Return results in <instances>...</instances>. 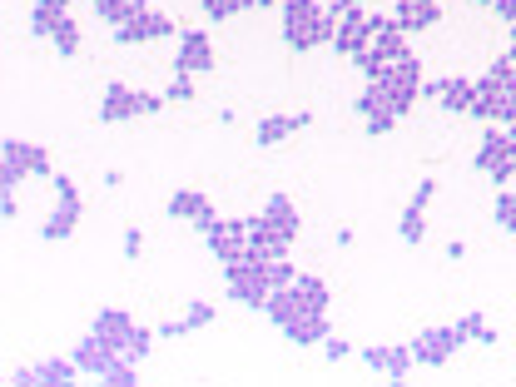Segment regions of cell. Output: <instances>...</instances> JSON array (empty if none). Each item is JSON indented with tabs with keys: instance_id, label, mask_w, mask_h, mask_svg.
<instances>
[{
	"instance_id": "1",
	"label": "cell",
	"mask_w": 516,
	"mask_h": 387,
	"mask_svg": "<svg viewBox=\"0 0 516 387\" xmlns=\"http://www.w3.org/2000/svg\"><path fill=\"white\" fill-rule=\"evenodd\" d=\"M278 10H283V45H288L293 55H308V50H318V45H333L338 20L328 15L323 0H283Z\"/></svg>"
},
{
	"instance_id": "2",
	"label": "cell",
	"mask_w": 516,
	"mask_h": 387,
	"mask_svg": "<svg viewBox=\"0 0 516 387\" xmlns=\"http://www.w3.org/2000/svg\"><path fill=\"white\" fill-rule=\"evenodd\" d=\"M373 85L383 90V100L397 110V120H407V115L417 110V100H422V60H417V55L392 60V65H383V70L373 75Z\"/></svg>"
},
{
	"instance_id": "3",
	"label": "cell",
	"mask_w": 516,
	"mask_h": 387,
	"mask_svg": "<svg viewBox=\"0 0 516 387\" xmlns=\"http://www.w3.org/2000/svg\"><path fill=\"white\" fill-rule=\"evenodd\" d=\"M169 100L164 95H149V90H129L125 80H110L105 95H100V125H125L139 115H159Z\"/></svg>"
},
{
	"instance_id": "4",
	"label": "cell",
	"mask_w": 516,
	"mask_h": 387,
	"mask_svg": "<svg viewBox=\"0 0 516 387\" xmlns=\"http://www.w3.org/2000/svg\"><path fill=\"white\" fill-rule=\"evenodd\" d=\"M55 159L45 144H25V139H5L0 144V184H20V179H50Z\"/></svg>"
},
{
	"instance_id": "5",
	"label": "cell",
	"mask_w": 516,
	"mask_h": 387,
	"mask_svg": "<svg viewBox=\"0 0 516 387\" xmlns=\"http://www.w3.org/2000/svg\"><path fill=\"white\" fill-rule=\"evenodd\" d=\"M224 278H229V298H234V303L263 313V303H268V293H273V283H268V263H258V258L224 263Z\"/></svg>"
},
{
	"instance_id": "6",
	"label": "cell",
	"mask_w": 516,
	"mask_h": 387,
	"mask_svg": "<svg viewBox=\"0 0 516 387\" xmlns=\"http://www.w3.org/2000/svg\"><path fill=\"white\" fill-rule=\"evenodd\" d=\"M462 348H467V343L457 338V328H452V323L422 328V333L412 338V358H417V368H447Z\"/></svg>"
},
{
	"instance_id": "7",
	"label": "cell",
	"mask_w": 516,
	"mask_h": 387,
	"mask_svg": "<svg viewBox=\"0 0 516 387\" xmlns=\"http://www.w3.org/2000/svg\"><path fill=\"white\" fill-rule=\"evenodd\" d=\"M497 189L512 179V134L502 125H487L482 129V144H477V159H472Z\"/></svg>"
},
{
	"instance_id": "8",
	"label": "cell",
	"mask_w": 516,
	"mask_h": 387,
	"mask_svg": "<svg viewBox=\"0 0 516 387\" xmlns=\"http://www.w3.org/2000/svg\"><path fill=\"white\" fill-rule=\"evenodd\" d=\"M169 35H174V20L154 5H144L125 25H115V45H149V40H169Z\"/></svg>"
},
{
	"instance_id": "9",
	"label": "cell",
	"mask_w": 516,
	"mask_h": 387,
	"mask_svg": "<svg viewBox=\"0 0 516 387\" xmlns=\"http://www.w3.org/2000/svg\"><path fill=\"white\" fill-rule=\"evenodd\" d=\"M204 244H209V254L219 258V263L249 258V219H219V224L204 234Z\"/></svg>"
},
{
	"instance_id": "10",
	"label": "cell",
	"mask_w": 516,
	"mask_h": 387,
	"mask_svg": "<svg viewBox=\"0 0 516 387\" xmlns=\"http://www.w3.org/2000/svg\"><path fill=\"white\" fill-rule=\"evenodd\" d=\"M164 214H169V219H189L199 234H209V229L219 224V214H214L209 194H199V189H174V194H169V204H164Z\"/></svg>"
},
{
	"instance_id": "11",
	"label": "cell",
	"mask_w": 516,
	"mask_h": 387,
	"mask_svg": "<svg viewBox=\"0 0 516 387\" xmlns=\"http://www.w3.org/2000/svg\"><path fill=\"white\" fill-rule=\"evenodd\" d=\"M214 65H219V55H214V40H209L204 30H184V35H179L174 70H184V75H209Z\"/></svg>"
},
{
	"instance_id": "12",
	"label": "cell",
	"mask_w": 516,
	"mask_h": 387,
	"mask_svg": "<svg viewBox=\"0 0 516 387\" xmlns=\"http://www.w3.org/2000/svg\"><path fill=\"white\" fill-rule=\"evenodd\" d=\"M293 254V239L273 224V219H249V258H258V263H273V258H288Z\"/></svg>"
},
{
	"instance_id": "13",
	"label": "cell",
	"mask_w": 516,
	"mask_h": 387,
	"mask_svg": "<svg viewBox=\"0 0 516 387\" xmlns=\"http://www.w3.org/2000/svg\"><path fill=\"white\" fill-rule=\"evenodd\" d=\"M70 358L80 363V378H95V383H100V378H105V373H110L125 353H120V348H110L105 338H95V333H90V338H80V343H75V353H70Z\"/></svg>"
},
{
	"instance_id": "14",
	"label": "cell",
	"mask_w": 516,
	"mask_h": 387,
	"mask_svg": "<svg viewBox=\"0 0 516 387\" xmlns=\"http://www.w3.org/2000/svg\"><path fill=\"white\" fill-rule=\"evenodd\" d=\"M373 45V25H368V10H348V15H338V30H333V45L328 50H338V55H358V50H368Z\"/></svg>"
},
{
	"instance_id": "15",
	"label": "cell",
	"mask_w": 516,
	"mask_h": 387,
	"mask_svg": "<svg viewBox=\"0 0 516 387\" xmlns=\"http://www.w3.org/2000/svg\"><path fill=\"white\" fill-rule=\"evenodd\" d=\"M55 199H60V204H55V214L45 219L40 239H45V244H70V239H75V229H80L85 204H80V194H55Z\"/></svg>"
},
{
	"instance_id": "16",
	"label": "cell",
	"mask_w": 516,
	"mask_h": 387,
	"mask_svg": "<svg viewBox=\"0 0 516 387\" xmlns=\"http://www.w3.org/2000/svg\"><path fill=\"white\" fill-rule=\"evenodd\" d=\"M353 110L363 115V129H368L373 139H378V134H392V129H397V110L387 105V100H383V90H378L373 80H368V90L358 95V105H353Z\"/></svg>"
},
{
	"instance_id": "17",
	"label": "cell",
	"mask_w": 516,
	"mask_h": 387,
	"mask_svg": "<svg viewBox=\"0 0 516 387\" xmlns=\"http://www.w3.org/2000/svg\"><path fill=\"white\" fill-rule=\"evenodd\" d=\"M392 20H397V30L422 35V30H432V25L442 20V0H397V5H392Z\"/></svg>"
},
{
	"instance_id": "18",
	"label": "cell",
	"mask_w": 516,
	"mask_h": 387,
	"mask_svg": "<svg viewBox=\"0 0 516 387\" xmlns=\"http://www.w3.org/2000/svg\"><path fill=\"white\" fill-rule=\"evenodd\" d=\"M134 328H139V323L129 318L125 308H100V313H95V323H90V333H95V338H105V343H110V348H120V353L134 343Z\"/></svg>"
},
{
	"instance_id": "19",
	"label": "cell",
	"mask_w": 516,
	"mask_h": 387,
	"mask_svg": "<svg viewBox=\"0 0 516 387\" xmlns=\"http://www.w3.org/2000/svg\"><path fill=\"white\" fill-rule=\"evenodd\" d=\"M363 363H368L373 373L392 378V383H402V378L417 368V358H412V343H407V348H363Z\"/></svg>"
},
{
	"instance_id": "20",
	"label": "cell",
	"mask_w": 516,
	"mask_h": 387,
	"mask_svg": "<svg viewBox=\"0 0 516 387\" xmlns=\"http://www.w3.org/2000/svg\"><path fill=\"white\" fill-rule=\"evenodd\" d=\"M303 125H313V115H308V110H298V115H268V120H258L254 144H258V149H273V144L293 139Z\"/></svg>"
},
{
	"instance_id": "21",
	"label": "cell",
	"mask_w": 516,
	"mask_h": 387,
	"mask_svg": "<svg viewBox=\"0 0 516 387\" xmlns=\"http://www.w3.org/2000/svg\"><path fill=\"white\" fill-rule=\"evenodd\" d=\"M437 105H442L447 115H472V105H477V80L447 75V80H442V95H437Z\"/></svg>"
},
{
	"instance_id": "22",
	"label": "cell",
	"mask_w": 516,
	"mask_h": 387,
	"mask_svg": "<svg viewBox=\"0 0 516 387\" xmlns=\"http://www.w3.org/2000/svg\"><path fill=\"white\" fill-rule=\"evenodd\" d=\"M258 214H263V219H273V224H278V229L298 244V234H303V214H298V204H293L288 194H268Z\"/></svg>"
},
{
	"instance_id": "23",
	"label": "cell",
	"mask_w": 516,
	"mask_h": 387,
	"mask_svg": "<svg viewBox=\"0 0 516 387\" xmlns=\"http://www.w3.org/2000/svg\"><path fill=\"white\" fill-rule=\"evenodd\" d=\"M303 313H308V308L298 303V293H293V288H273V293H268V303H263V318H268L278 333H283L288 323H298Z\"/></svg>"
},
{
	"instance_id": "24",
	"label": "cell",
	"mask_w": 516,
	"mask_h": 387,
	"mask_svg": "<svg viewBox=\"0 0 516 387\" xmlns=\"http://www.w3.org/2000/svg\"><path fill=\"white\" fill-rule=\"evenodd\" d=\"M333 333V323H328V313H303L298 323H288L283 328V338L288 343H298V348H323V338Z\"/></svg>"
},
{
	"instance_id": "25",
	"label": "cell",
	"mask_w": 516,
	"mask_h": 387,
	"mask_svg": "<svg viewBox=\"0 0 516 387\" xmlns=\"http://www.w3.org/2000/svg\"><path fill=\"white\" fill-rule=\"evenodd\" d=\"M293 293H298V303H303L308 313H328V303H333V293H328V283H323L318 273H298V278H293Z\"/></svg>"
},
{
	"instance_id": "26",
	"label": "cell",
	"mask_w": 516,
	"mask_h": 387,
	"mask_svg": "<svg viewBox=\"0 0 516 387\" xmlns=\"http://www.w3.org/2000/svg\"><path fill=\"white\" fill-rule=\"evenodd\" d=\"M65 15H70V0H35V10H30V35L50 40V30H55Z\"/></svg>"
},
{
	"instance_id": "27",
	"label": "cell",
	"mask_w": 516,
	"mask_h": 387,
	"mask_svg": "<svg viewBox=\"0 0 516 387\" xmlns=\"http://www.w3.org/2000/svg\"><path fill=\"white\" fill-rule=\"evenodd\" d=\"M90 5H95V20H105V25L115 30V25L134 20V15H139L149 0H90Z\"/></svg>"
},
{
	"instance_id": "28",
	"label": "cell",
	"mask_w": 516,
	"mask_h": 387,
	"mask_svg": "<svg viewBox=\"0 0 516 387\" xmlns=\"http://www.w3.org/2000/svg\"><path fill=\"white\" fill-rule=\"evenodd\" d=\"M452 328H457V338H462V343H487V348H497V328H492L482 313H462Z\"/></svg>"
},
{
	"instance_id": "29",
	"label": "cell",
	"mask_w": 516,
	"mask_h": 387,
	"mask_svg": "<svg viewBox=\"0 0 516 387\" xmlns=\"http://www.w3.org/2000/svg\"><path fill=\"white\" fill-rule=\"evenodd\" d=\"M407 40H412V35L392 25V30H383V35H373V50H378V60H383V65H392V60H407V55H412V45H407Z\"/></svg>"
},
{
	"instance_id": "30",
	"label": "cell",
	"mask_w": 516,
	"mask_h": 387,
	"mask_svg": "<svg viewBox=\"0 0 516 387\" xmlns=\"http://www.w3.org/2000/svg\"><path fill=\"white\" fill-rule=\"evenodd\" d=\"M397 239H402L407 249H417V244L427 239V209L407 204V209H402V219H397Z\"/></svg>"
},
{
	"instance_id": "31",
	"label": "cell",
	"mask_w": 516,
	"mask_h": 387,
	"mask_svg": "<svg viewBox=\"0 0 516 387\" xmlns=\"http://www.w3.org/2000/svg\"><path fill=\"white\" fill-rule=\"evenodd\" d=\"M35 373H40V387H65L80 378V363L75 358H45Z\"/></svg>"
},
{
	"instance_id": "32",
	"label": "cell",
	"mask_w": 516,
	"mask_h": 387,
	"mask_svg": "<svg viewBox=\"0 0 516 387\" xmlns=\"http://www.w3.org/2000/svg\"><path fill=\"white\" fill-rule=\"evenodd\" d=\"M50 45H55V55H60V60H75V55H80V25L65 15V20L50 30Z\"/></svg>"
},
{
	"instance_id": "33",
	"label": "cell",
	"mask_w": 516,
	"mask_h": 387,
	"mask_svg": "<svg viewBox=\"0 0 516 387\" xmlns=\"http://www.w3.org/2000/svg\"><path fill=\"white\" fill-rule=\"evenodd\" d=\"M497 229L516 239V189H497Z\"/></svg>"
},
{
	"instance_id": "34",
	"label": "cell",
	"mask_w": 516,
	"mask_h": 387,
	"mask_svg": "<svg viewBox=\"0 0 516 387\" xmlns=\"http://www.w3.org/2000/svg\"><path fill=\"white\" fill-rule=\"evenodd\" d=\"M194 95H199V85H194V75H184V70H174V85L164 90V100H169V105H189Z\"/></svg>"
},
{
	"instance_id": "35",
	"label": "cell",
	"mask_w": 516,
	"mask_h": 387,
	"mask_svg": "<svg viewBox=\"0 0 516 387\" xmlns=\"http://www.w3.org/2000/svg\"><path fill=\"white\" fill-rule=\"evenodd\" d=\"M139 383V363H129V358H120L105 378H100V387H134Z\"/></svg>"
},
{
	"instance_id": "36",
	"label": "cell",
	"mask_w": 516,
	"mask_h": 387,
	"mask_svg": "<svg viewBox=\"0 0 516 387\" xmlns=\"http://www.w3.org/2000/svg\"><path fill=\"white\" fill-rule=\"evenodd\" d=\"M184 318H189V328H209V323L219 318V308H214L209 298H194V303L184 308Z\"/></svg>"
},
{
	"instance_id": "37",
	"label": "cell",
	"mask_w": 516,
	"mask_h": 387,
	"mask_svg": "<svg viewBox=\"0 0 516 387\" xmlns=\"http://www.w3.org/2000/svg\"><path fill=\"white\" fill-rule=\"evenodd\" d=\"M293 278H298L293 258H273V263H268V283H273V288H293Z\"/></svg>"
},
{
	"instance_id": "38",
	"label": "cell",
	"mask_w": 516,
	"mask_h": 387,
	"mask_svg": "<svg viewBox=\"0 0 516 387\" xmlns=\"http://www.w3.org/2000/svg\"><path fill=\"white\" fill-rule=\"evenodd\" d=\"M199 5H204V15H209V20H234L239 10H249L244 0H199Z\"/></svg>"
},
{
	"instance_id": "39",
	"label": "cell",
	"mask_w": 516,
	"mask_h": 387,
	"mask_svg": "<svg viewBox=\"0 0 516 387\" xmlns=\"http://www.w3.org/2000/svg\"><path fill=\"white\" fill-rule=\"evenodd\" d=\"M353 65H358V75H368V80L383 70V60H378V50H373V45H368V50H358V55H353Z\"/></svg>"
},
{
	"instance_id": "40",
	"label": "cell",
	"mask_w": 516,
	"mask_h": 387,
	"mask_svg": "<svg viewBox=\"0 0 516 387\" xmlns=\"http://www.w3.org/2000/svg\"><path fill=\"white\" fill-rule=\"evenodd\" d=\"M20 214V199H15V184H0V219L10 224Z\"/></svg>"
},
{
	"instance_id": "41",
	"label": "cell",
	"mask_w": 516,
	"mask_h": 387,
	"mask_svg": "<svg viewBox=\"0 0 516 387\" xmlns=\"http://www.w3.org/2000/svg\"><path fill=\"white\" fill-rule=\"evenodd\" d=\"M432 199H437V179H422V184L412 189V199H407V204H417V209H427Z\"/></svg>"
},
{
	"instance_id": "42",
	"label": "cell",
	"mask_w": 516,
	"mask_h": 387,
	"mask_svg": "<svg viewBox=\"0 0 516 387\" xmlns=\"http://www.w3.org/2000/svg\"><path fill=\"white\" fill-rule=\"evenodd\" d=\"M139 254H144V234H139V229L129 224V229H125V258H129V263H134V258H139Z\"/></svg>"
},
{
	"instance_id": "43",
	"label": "cell",
	"mask_w": 516,
	"mask_h": 387,
	"mask_svg": "<svg viewBox=\"0 0 516 387\" xmlns=\"http://www.w3.org/2000/svg\"><path fill=\"white\" fill-rule=\"evenodd\" d=\"M323 353H328V363H338V358H348L353 348H348L343 338H333V333H328V338H323Z\"/></svg>"
},
{
	"instance_id": "44",
	"label": "cell",
	"mask_w": 516,
	"mask_h": 387,
	"mask_svg": "<svg viewBox=\"0 0 516 387\" xmlns=\"http://www.w3.org/2000/svg\"><path fill=\"white\" fill-rule=\"evenodd\" d=\"M5 383H10V387H40V373H35V368H15Z\"/></svg>"
},
{
	"instance_id": "45",
	"label": "cell",
	"mask_w": 516,
	"mask_h": 387,
	"mask_svg": "<svg viewBox=\"0 0 516 387\" xmlns=\"http://www.w3.org/2000/svg\"><path fill=\"white\" fill-rule=\"evenodd\" d=\"M492 15L512 25V20H516V0H492Z\"/></svg>"
},
{
	"instance_id": "46",
	"label": "cell",
	"mask_w": 516,
	"mask_h": 387,
	"mask_svg": "<svg viewBox=\"0 0 516 387\" xmlns=\"http://www.w3.org/2000/svg\"><path fill=\"white\" fill-rule=\"evenodd\" d=\"M184 333H194V328H189V318H179V323H164V328H159V338H184Z\"/></svg>"
},
{
	"instance_id": "47",
	"label": "cell",
	"mask_w": 516,
	"mask_h": 387,
	"mask_svg": "<svg viewBox=\"0 0 516 387\" xmlns=\"http://www.w3.org/2000/svg\"><path fill=\"white\" fill-rule=\"evenodd\" d=\"M363 5H368V0H333V5H328V15L338 20V15H348V10H363Z\"/></svg>"
},
{
	"instance_id": "48",
	"label": "cell",
	"mask_w": 516,
	"mask_h": 387,
	"mask_svg": "<svg viewBox=\"0 0 516 387\" xmlns=\"http://www.w3.org/2000/svg\"><path fill=\"white\" fill-rule=\"evenodd\" d=\"M249 10H268V5H278V0H244Z\"/></svg>"
},
{
	"instance_id": "49",
	"label": "cell",
	"mask_w": 516,
	"mask_h": 387,
	"mask_svg": "<svg viewBox=\"0 0 516 387\" xmlns=\"http://www.w3.org/2000/svg\"><path fill=\"white\" fill-rule=\"evenodd\" d=\"M507 95H516V65H512V75H507Z\"/></svg>"
},
{
	"instance_id": "50",
	"label": "cell",
	"mask_w": 516,
	"mask_h": 387,
	"mask_svg": "<svg viewBox=\"0 0 516 387\" xmlns=\"http://www.w3.org/2000/svg\"><path fill=\"white\" fill-rule=\"evenodd\" d=\"M507 55H512V60H516V20H512V45H507Z\"/></svg>"
},
{
	"instance_id": "51",
	"label": "cell",
	"mask_w": 516,
	"mask_h": 387,
	"mask_svg": "<svg viewBox=\"0 0 516 387\" xmlns=\"http://www.w3.org/2000/svg\"><path fill=\"white\" fill-rule=\"evenodd\" d=\"M512 174H516V139H512Z\"/></svg>"
}]
</instances>
